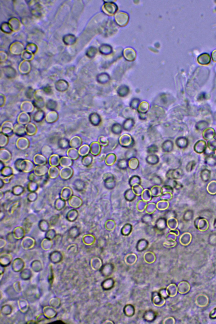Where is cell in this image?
I'll return each instance as SVG.
<instances>
[{"mask_svg": "<svg viewBox=\"0 0 216 324\" xmlns=\"http://www.w3.org/2000/svg\"><path fill=\"white\" fill-rule=\"evenodd\" d=\"M123 55L124 58L130 61H133L136 57V53L135 51L131 48H128L124 49Z\"/></svg>", "mask_w": 216, "mask_h": 324, "instance_id": "cell-6", "label": "cell"}, {"mask_svg": "<svg viewBox=\"0 0 216 324\" xmlns=\"http://www.w3.org/2000/svg\"><path fill=\"white\" fill-rule=\"evenodd\" d=\"M144 258L146 263L149 264L153 263L156 260V256L155 254L151 252H146L144 256Z\"/></svg>", "mask_w": 216, "mask_h": 324, "instance_id": "cell-10", "label": "cell"}, {"mask_svg": "<svg viewBox=\"0 0 216 324\" xmlns=\"http://www.w3.org/2000/svg\"><path fill=\"white\" fill-rule=\"evenodd\" d=\"M175 323V320L173 317H168L164 319L163 323L164 324H174Z\"/></svg>", "mask_w": 216, "mask_h": 324, "instance_id": "cell-20", "label": "cell"}, {"mask_svg": "<svg viewBox=\"0 0 216 324\" xmlns=\"http://www.w3.org/2000/svg\"><path fill=\"white\" fill-rule=\"evenodd\" d=\"M133 125H134V120L131 119H127L124 122L123 124V128L124 130L129 131L131 129Z\"/></svg>", "mask_w": 216, "mask_h": 324, "instance_id": "cell-15", "label": "cell"}, {"mask_svg": "<svg viewBox=\"0 0 216 324\" xmlns=\"http://www.w3.org/2000/svg\"><path fill=\"white\" fill-rule=\"evenodd\" d=\"M211 56H212L213 60L215 62H216V49L212 52Z\"/></svg>", "mask_w": 216, "mask_h": 324, "instance_id": "cell-24", "label": "cell"}, {"mask_svg": "<svg viewBox=\"0 0 216 324\" xmlns=\"http://www.w3.org/2000/svg\"><path fill=\"white\" fill-rule=\"evenodd\" d=\"M209 303V299L206 295L200 294L195 298V303L200 307L206 306Z\"/></svg>", "mask_w": 216, "mask_h": 324, "instance_id": "cell-2", "label": "cell"}, {"mask_svg": "<svg viewBox=\"0 0 216 324\" xmlns=\"http://www.w3.org/2000/svg\"><path fill=\"white\" fill-rule=\"evenodd\" d=\"M90 120L91 123L93 125H96H96H98V124L100 122V117L99 116L98 114L97 113L96 116V119H94L92 114H90Z\"/></svg>", "mask_w": 216, "mask_h": 324, "instance_id": "cell-17", "label": "cell"}, {"mask_svg": "<svg viewBox=\"0 0 216 324\" xmlns=\"http://www.w3.org/2000/svg\"><path fill=\"white\" fill-rule=\"evenodd\" d=\"M184 239H185V240H184L183 241V242L181 243V244H183V245H184V246H187V245H188V244H189V243H190V241H191V235H190V234H189V233H187L186 238H185V234H183V235H182V236H181V237L180 238V240H182Z\"/></svg>", "mask_w": 216, "mask_h": 324, "instance_id": "cell-16", "label": "cell"}, {"mask_svg": "<svg viewBox=\"0 0 216 324\" xmlns=\"http://www.w3.org/2000/svg\"><path fill=\"white\" fill-rule=\"evenodd\" d=\"M60 146H61V147H64V148L67 146L68 144V143L67 141L65 139H63L60 140Z\"/></svg>", "mask_w": 216, "mask_h": 324, "instance_id": "cell-21", "label": "cell"}, {"mask_svg": "<svg viewBox=\"0 0 216 324\" xmlns=\"http://www.w3.org/2000/svg\"><path fill=\"white\" fill-rule=\"evenodd\" d=\"M198 61L200 64L206 65L208 64L211 61L210 55L207 53L201 54L198 58Z\"/></svg>", "mask_w": 216, "mask_h": 324, "instance_id": "cell-7", "label": "cell"}, {"mask_svg": "<svg viewBox=\"0 0 216 324\" xmlns=\"http://www.w3.org/2000/svg\"><path fill=\"white\" fill-rule=\"evenodd\" d=\"M112 131L115 134H120L121 133L122 128L120 124H113L112 128Z\"/></svg>", "mask_w": 216, "mask_h": 324, "instance_id": "cell-19", "label": "cell"}, {"mask_svg": "<svg viewBox=\"0 0 216 324\" xmlns=\"http://www.w3.org/2000/svg\"><path fill=\"white\" fill-rule=\"evenodd\" d=\"M104 323V324H110V323L113 324V322H111V321H110V320H106V322H104V323Z\"/></svg>", "mask_w": 216, "mask_h": 324, "instance_id": "cell-25", "label": "cell"}, {"mask_svg": "<svg viewBox=\"0 0 216 324\" xmlns=\"http://www.w3.org/2000/svg\"><path fill=\"white\" fill-rule=\"evenodd\" d=\"M166 292L167 295L171 297H174L177 295L178 288L174 284H172L167 286Z\"/></svg>", "mask_w": 216, "mask_h": 324, "instance_id": "cell-8", "label": "cell"}, {"mask_svg": "<svg viewBox=\"0 0 216 324\" xmlns=\"http://www.w3.org/2000/svg\"><path fill=\"white\" fill-rule=\"evenodd\" d=\"M44 117V113L42 111L39 110L36 111L33 114V120L36 122H40L43 120Z\"/></svg>", "mask_w": 216, "mask_h": 324, "instance_id": "cell-14", "label": "cell"}, {"mask_svg": "<svg viewBox=\"0 0 216 324\" xmlns=\"http://www.w3.org/2000/svg\"><path fill=\"white\" fill-rule=\"evenodd\" d=\"M153 302L155 306L161 307L165 303V300L163 296H156L154 297Z\"/></svg>", "mask_w": 216, "mask_h": 324, "instance_id": "cell-12", "label": "cell"}, {"mask_svg": "<svg viewBox=\"0 0 216 324\" xmlns=\"http://www.w3.org/2000/svg\"><path fill=\"white\" fill-rule=\"evenodd\" d=\"M163 245H164L165 247H174V246L176 245V242H174V243H172L171 244H170V243H164Z\"/></svg>", "mask_w": 216, "mask_h": 324, "instance_id": "cell-23", "label": "cell"}, {"mask_svg": "<svg viewBox=\"0 0 216 324\" xmlns=\"http://www.w3.org/2000/svg\"><path fill=\"white\" fill-rule=\"evenodd\" d=\"M25 131V126L23 124H16L14 127V132L19 135H24Z\"/></svg>", "mask_w": 216, "mask_h": 324, "instance_id": "cell-11", "label": "cell"}, {"mask_svg": "<svg viewBox=\"0 0 216 324\" xmlns=\"http://www.w3.org/2000/svg\"><path fill=\"white\" fill-rule=\"evenodd\" d=\"M26 133L29 135H32L36 132V128L35 124L29 123L27 124L25 128Z\"/></svg>", "mask_w": 216, "mask_h": 324, "instance_id": "cell-13", "label": "cell"}, {"mask_svg": "<svg viewBox=\"0 0 216 324\" xmlns=\"http://www.w3.org/2000/svg\"><path fill=\"white\" fill-rule=\"evenodd\" d=\"M210 316L211 318H216V308L213 309L210 312Z\"/></svg>", "mask_w": 216, "mask_h": 324, "instance_id": "cell-22", "label": "cell"}, {"mask_svg": "<svg viewBox=\"0 0 216 324\" xmlns=\"http://www.w3.org/2000/svg\"><path fill=\"white\" fill-rule=\"evenodd\" d=\"M116 23L121 26H124L128 23L129 16L127 13L123 12H118L115 16Z\"/></svg>", "mask_w": 216, "mask_h": 324, "instance_id": "cell-1", "label": "cell"}, {"mask_svg": "<svg viewBox=\"0 0 216 324\" xmlns=\"http://www.w3.org/2000/svg\"><path fill=\"white\" fill-rule=\"evenodd\" d=\"M137 260V256L133 253H131L126 255L124 258V261L127 265H133L136 262Z\"/></svg>", "mask_w": 216, "mask_h": 324, "instance_id": "cell-9", "label": "cell"}, {"mask_svg": "<svg viewBox=\"0 0 216 324\" xmlns=\"http://www.w3.org/2000/svg\"><path fill=\"white\" fill-rule=\"evenodd\" d=\"M118 10L117 5L115 3H107L104 4L103 7V10L105 13L109 15H113Z\"/></svg>", "mask_w": 216, "mask_h": 324, "instance_id": "cell-4", "label": "cell"}, {"mask_svg": "<svg viewBox=\"0 0 216 324\" xmlns=\"http://www.w3.org/2000/svg\"><path fill=\"white\" fill-rule=\"evenodd\" d=\"M100 52L104 54L105 55H108L109 53H110L111 52V47L109 46L106 45H103L100 48Z\"/></svg>", "mask_w": 216, "mask_h": 324, "instance_id": "cell-18", "label": "cell"}, {"mask_svg": "<svg viewBox=\"0 0 216 324\" xmlns=\"http://www.w3.org/2000/svg\"><path fill=\"white\" fill-rule=\"evenodd\" d=\"M177 288L179 293L184 294L189 291L190 289V286L189 283L187 282L183 281L178 284Z\"/></svg>", "mask_w": 216, "mask_h": 324, "instance_id": "cell-5", "label": "cell"}, {"mask_svg": "<svg viewBox=\"0 0 216 324\" xmlns=\"http://www.w3.org/2000/svg\"><path fill=\"white\" fill-rule=\"evenodd\" d=\"M1 132L5 135L11 136L12 135L14 132V127L12 122L10 121H6L3 123L1 127Z\"/></svg>", "mask_w": 216, "mask_h": 324, "instance_id": "cell-3", "label": "cell"}]
</instances>
